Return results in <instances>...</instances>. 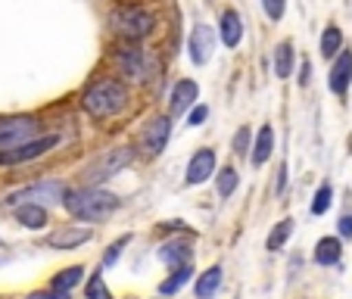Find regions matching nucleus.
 <instances>
[{
  "mask_svg": "<svg viewBox=\"0 0 352 299\" xmlns=\"http://www.w3.org/2000/svg\"><path fill=\"white\" fill-rule=\"evenodd\" d=\"M327 85L337 97H343L352 85V50H340V56L333 60L331 66V75H327Z\"/></svg>",
  "mask_w": 352,
  "mask_h": 299,
  "instance_id": "12",
  "label": "nucleus"
},
{
  "mask_svg": "<svg viewBox=\"0 0 352 299\" xmlns=\"http://www.w3.org/2000/svg\"><path fill=\"white\" fill-rule=\"evenodd\" d=\"M212 175H215V153L209 146H203V150H197V153L190 156V162H187V184H203V181H209Z\"/></svg>",
  "mask_w": 352,
  "mask_h": 299,
  "instance_id": "13",
  "label": "nucleus"
},
{
  "mask_svg": "<svg viewBox=\"0 0 352 299\" xmlns=\"http://www.w3.org/2000/svg\"><path fill=\"white\" fill-rule=\"evenodd\" d=\"M290 234H293V221L290 219H284V221H278V225H274V231L268 234V250H280V246L287 243V240H290Z\"/></svg>",
  "mask_w": 352,
  "mask_h": 299,
  "instance_id": "26",
  "label": "nucleus"
},
{
  "mask_svg": "<svg viewBox=\"0 0 352 299\" xmlns=\"http://www.w3.org/2000/svg\"><path fill=\"white\" fill-rule=\"evenodd\" d=\"M116 66L134 81L153 78V72H156L153 56L146 54L144 47H125V50H119V54H116Z\"/></svg>",
  "mask_w": 352,
  "mask_h": 299,
  "instance_id": "7",
  "label": "nucleus"
},
{
  "mask_svg": "<svg viewBox=\"0 0 352 299\" xmlns=\"http://www.w3.org/2000/svg\"><path fill=\"white\" fill-rule=\"evenodd\" d=\"M340 256H343V243H340L337 237H321L318 243H315V262H318L321 268L337 265Z\"/></svg>",
  "mask_w": 352,
  "mask_h": 299,
  "instance_id": "17",
  "label": "nucleus"
},
{
  "mask_svg": "<svg viewBox=\"0 0 352 299\" xmlns=\"http://www.w3.org/2000/svg\"><path fill=\"white\" fill-rule=\"evenodd\" d=\"M299 81H302V85H309V63H302V75H299Z\"/></svg>",
  "mask_w": 352,
  "mask_h": 299,
  "instance_id": "35",
  "label": "nucleus"
},
{
  "mask_svg": "<svg viewBox=\"0 0 352 299\" xmlns=\"http://www.w3.org/2000/svg\"><path fill=\"white\" fill-rule=\"evenodd\" d=\"M219 34L225 41V47H237L243 41V19H240L237 10L228 7L225 13L219 16Z\"/></svg>",
  "mask_w": 352,
  "mask_h": 299,
  "instance_id": "15",
  "label": "nucleus"
},
{
  "mask_svg": "<svg viewBox=\"0 0 352 299\" xmlns=\"http://www.w3.org/2000/svg\"><path fill=\"white\" fill-rule=\"evenodd\" d=\"M131 156H134L131 146H113V150H107L103 156H97V159H94L91 166L85 168V181H87L91 187H100L103 181L116 178L122 168H128Z\"/></svg>",
  "mask_w": 352,
  "mask_h": 299,
  "instance_id": "4",
  "label": "nucleus"
},
{
  "mask_svg": "<svg viewBox=\"0 0 352 299\" xmlns=\"http://www.w3.org/2000/svg\"><path fill=\"white\" fill-rule=\"evenodd\" d=\"M215 187H219V197H231L234 190H237V168L225 166L219 175H215Z\"/></svg>",
  "mask_w": 352,
  "mask_h": 299,
  "instance_id": "25",
  "label": "nucleus"
},
{
  "mask_svg": "<svg viewBox=\"0 0 352 299\" xmlns=\"http://www.w3.org/2000/svg\"><path fill=\"white\" fill-rule=\"evenodd\" d=\"M212 47H215L212 28L199 22V25L190 32V41H187V50H190V63H193V66H206L209 56H212Z\"/></svg>",
  "mask_w": 352,
  "mask_h": 299,
  "instance_id": "11",
  "label": "nucleus"
},
{
  "mask_svg": "<svg viewBox=\"0 0 352 299\" xmlns=\"http://www.w3.org/2000/svg\"><path fill=\"white\" fill-rule=\"evenodd\" d=\"M340 50H343V32H340L337 25H327L324 32H321V41H318V54L324 56V60H337Z\"/></svg>",
  "mask_w": 352,
  "mask_h": 299,
  "instance_id": "20",
  "label": "nucleus"
},
{
  "mask_svg": "<svg viewBox=\"0 0 352 299\" xmlns=\"http://www.w3.org/2000/svg\"><path fill=\"white\" fill-rule=\"evenodd\" d=\"M206 115H209V109L203 107V103H199V107H193V109H190V115H187V125H190V128L203 125V122H206Z\"/></svg>",
  "mask_w": 352,
  "mask_h": 299,
  "instance_id": "32",
  "label": "nucleus"
},
{
  "mask_svg": "<svg viewBox=\"0 0 352 299\" xmlns=\"http://www.w3.org/2000/svg\"><path fill=\"white\" fill-rule=\"evenodd\" d=\"M219 287H221V268H219V265H212L209 272H203V274L197 278L193 296H197V299H212L215 293H219Z\"/></svg>",
  "mask_w": 352,
  "mask_h": 299,
  "instance_id": "19",
  "label": "nucleus"
},
{
  "mask_svg": "<svg viewBox=\"0 0 352 299\" xmlns=\"http://www.w3.org/2000/svg\"><path fill=\"white\" fill-rule=\"evenodd\" d=\"M60 144L56 134H41V137L28 140L22 146H13V150H0V166H19V162H32L38 156H44L47 150H54Z\"/></svg>",
  "mask_w": 352,
  "mask_h": 299,
  "instance_id": "8",
  "label": "nucleus"
},
{
  "mask_svg": "<svg viewBox=\"0 0 352 299\" xmlns=\"http://www.w3.org/2000/svg\"><path fill=\"white\" fill-rule=\"evenodd\" d=\"M87 240H91V231H87V228L69 225V228H60V231L50 234V237H47V246H50V250H75V246L87 243Z\"/></svg>",
  "mask_w": 352,
  "mask_h": 299,
  "instance_id": "14",
  "label": "nucleus"
},
{
  "mask_svg": "<svg viewBox=\"0 0 352 299\" xmlns=\"http://www.w3.org/2000/svg\"><path fill=\"white\" fill-rule=\"evenodd\" d=\"M293 63H296L293 44H290V41H280V44L274 47V75H278V78H290V75H293Z\"/></svg>",
  "mask_w": 352,
  "mask_h": 299,
  "instance_id": "22",
  "label": "nucleus"
},
{
  "mask_svg": "<svg viewBox=\"0 0 352 299\" xmlns=\"http://www.w3.org/2000/svg\"><path fill=\"white\" fill-rule=\"evenodd\" d=\"M66 184L63 181H41V184H32V187H25V190H19V193H13V197L7 199L10 206H22V203H38V206H54V203H63L66 199Z\"/></svg>",
  "mask_w": 352,
  "mask_h": 299,
  "instance_id": "6",
  "label": "nucleus"
},
{
  "mask_svg": "<svg viewBox=\"0 0 352 299\" xmlns=\"http://www.w3.org/2000/svg\"><path fill=\"white\" fill-rule=\"evenodd\" d=\"M337 234L343 240H352V215H340V221H337Z\"/></svg>",
  "mask_w": 352,
  "mask_h": 299,
  "instance_id": "33",
  "label": "nucleus"
},
{
  "mask_svg": "<svg viewBox=\"0 0 352 299\" xmlns=\"http://www.w3.org/2000/svg\"><path fill=\"white\" fill-rule=\"evenodd\" d=\"M25 299H69L66 293H56V290H41V293H28Z\"/></svg>",
  "mask_w": 352,
  "mask_h": 299,
  "instance_id": "34",
  "label": "nucleus"
},
{
  "mask_svg": "<svg viewBox=\"0 0 352 299\" xmlns=\"http://www.w3.org/2000/svg\"><path fill=\"white\" fill-rule=\"evenodd\" d=\"M81 107L94 119H113L128 107V87L119 78H97L85 87Z\"/></svg>",
  "mask_w": 352,
  "mask_h": 299,
  "instance_id": "1",
  "label": "nucleus"
},
{
  "mask_svg": "<svg viewBox=\"0 0 352 299\" xmlns=\"http://www.w3.org/2000/svg\"><path fill=\"white\" fill-rule=\"evenodd\" d=\"M128 240H131V237H128V234H125V237H119V240H116V243H113V246H109V250H107V256H103V265H113V262H116V259H119V253H122V246H125V243H128Z\"/></svg>",
  "mask_w": 352,
  "mask_h": 299,
  "instance_id": "31",
  "label": "nucleus"
},
{
  "mask_svg": "<svg viewBox=\"0 0 352 299\" xmlns=\"http://www.w3.org/2000/svg\"><path fill=\"white\" fill-rule=\"evenodd\" d=\"M153 25H156L153 13L146 7H140V3H125V7H116L109 13V28L125 41H144L146 34L153 32Z\"/></svg>",
  "mask_w": 352,
  "mask_h": 299,
  "instance_id": "3",
  "label": "nucleus"
},
{
  "mask_svg": "<svg viewBox=\"0 0 352 299\" xmlns=\"http://www.w3.org/2000/svg\"><path fill=\"white\" fill-rule=\"evenodd\" d=\"M234 153H237V156L250 153V125H243L237 134H234Z\"/></svg>",
  "mask_w": 352,
  "mask_h": 299,
  "instance_id": "29",
  "label": "nucleus"
},
{
  "mask_svg": "<svg viewBox=\"0 0 352 299\" xmlns=\"http://www.w3.org/2000/svg\"><path fill=\"white\" fill-rule=\"evenodd\" d=\"M41 137V122L34 115H7L0 119V150H13Z\"/></svg>",
  "mask_w": 352,
  "mask_h": 299,
  "instance_id": "5",
  "label": "nucleus"
},
{
  "mask_svg": "<svg viewBox=\"0 0 352 299\" xmlns=\"http://www.w3.org/2000/svg\"><path fill=\"white\" fill-rule=\"evenodd\" d=\"M81 278H85V265H72V268H63L60 274H56L54 280H50V290H56V293H72L75 287L81 284Z\"/></svg>",
  "mask_w": 352,
  "mask_h": 299,
  "instance_id": "21",
  "label": "nucleus"
},
{
  "mask_svg": "<svg viewBox=\"0 0 352 299\" xmlns=\"http://www.w3.org/2000/svg\"><path fill=\"white\" fill-rule=\"evenodd\" d=\"M274 153V128L272 125H262L259 134H256V144H253V162L262 166L268 162V156Z\"/></svg>",
  "mask_w": 352,
  "mask_h": 299,
  "instance_id": "23",
  "label": "nucleus"
},
{
  "mask_svg": "<svg viewBox=\"0 0 352 299\" xmlns=\"http://www.w3.org/2000/svg\"><path fill=\"white\" fill-rule=\"evenodd\" d=\"M63 206L69 209L72 219H81V221H103L119 209V197L103 187H81V190H69Z\"/></svg>",
  "mask_w": 352,
  "mask_h": 299,
  "instance_id": "2",
  "label": "nucleus"
},
{
  "mask_svg": "<svg viewBox=\"0 0 352 299\" xmlns=\"http://www.w3.org/2000/svg\"><path fill=\"white\" fill-rule=\"evenodd\" d=\"M160 259L166 262L168 268H184L190 265V246L175 240V243H162L160 246Z\"/></svg>",
  "mask_w": 352,
  "mask_h": 299,
  "instance_id": "18",
  "label": "nucleus"
},
{
  "mask_svg": "<svg viewBox=\"0 0 352 299\" xmlns=\"http://www.w3.org/2000/svg\"><path fill=\"white\" fill-rule=\"evenodd\" d=\"M87 299H113L107 290V280H103V274H91V280H87Z\"/></svg>",
  "mask_w": 352,
  "mask_h": 299,
  "instance_id": "28",
  "label": "nucleus"
},
{
  "mask_svg": "<svg viewBox=\"0 0 352 299\" xmlns=\"http://www.w3.org/2000/svg\"><path fill=\"white\" fill-rule=\"evenodd\" d=\"M331 203H333V190H331V184H321V187H318V193H315V199H312V215H324L327 209H331Z\"/></svg>",
  "mask_w": 352,
  "mask_h": 299,
  "instance_id": "27",
  "label": "nucleus"
},
{
  "mask_svg": "<svg viewBox=\"0 0 352 299\" xmlns=\"http://www.w3.org/2000/svg\"><path fill=\"white\" fill-rule=\"evenodd\" d=\"M16 221H19L22 228H28V231H41V228H47L50 215H47V209L38 206V203H22V206H16Z\"/></svg>",
  "mask_w": 352,
  "mask_h": 299,
  "instance_id": "16",
  "label": "nucleus"
},
{
  "mask_svg": "<svg viewBox=\"0 0 352 299\" xmlns=\"http://www.w3.org/2000/svg\"><path fill=\"white\" fill-rule=\"evenodd\" d=\"M168 134H172V115H160V119L146 122L144 134H140V140H144V150L150 156H160L162 150H166V144H168Z\"/></svg>",
  "mask_w": 352,
  "mask_h": 299,
  "instance_id": "10",
  "label": "nucleus"
},
{
  "mask_svg": "<svg viewBox=\"0 0 352 299\" xmlns=\"http://www.w3.org/2000/svg\"><path fill=\"white\" fill-rule=\"evenodd\" d=\"M190 274H193V272H190V265H184V268H172V274H168V278L160 284V293H162V296H175V293H178L181 287H184L187 280H190Z\"/></svg>",
  "mask_w": 352,
  "mask_h": 299,
  "instance_id": "24",
  "label": "nucleus"
},
{
  "mask_svg": "<svg viewBox=\"0 0 352 299\" xmlns=\"http://www.w3.org/2000/svg\"><path fill=\"white\" fill-rule=\"evenodd\" d=\"M197 100H199V85L193 78H181L175 81L172 93H168V115H184L187 109L197 107Z\"/></svg>",
  "mask_w": 352,
  "mask_h": 299,
  "instance_id": "9",
  "label": "nucleus"
},
{
  "mask_svg": "<svg viewBox=\"0 0 352 299\" xmlns=\"http://www.w3.org/2000/svg\"><path fill=\"white\" fill-rule=\"evenodd\" d=\"M262 7H265V16L272 22H278L280 16H284V10H287V0H262Z\"/></svg>",
  "mask_w": 352,
  "mask_h": 299,
  "instance_id": "30",
  "label": "nucleus"
}]
</instances>
